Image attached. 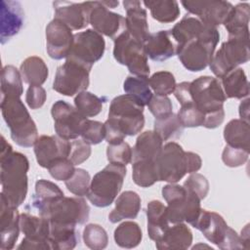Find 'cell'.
I'll return each instance as SVG.
<instances>
[{
    "label": "cell",
    "mask_w": 250,
    "mask_h": 250,
    "mask_svg": "<svg viewBox=\"0 0 250 250\" xmlns=\"http://www.w3.org/2000/svg\"><path fill=\"white\" fill-rule=\"evenodd\" d=\"M29 161L27 157L14 151L12 146L1 137L0 154V181L1 194L8 203L15 208L21 206L27 194V172Z\"/></svg>",
    "instance_id": "6da1fadb"
},
{
    "label": "cell",
    "mask_w": 250,
    "mask_h": 250,
    "mask_svg": "<svg viewBox=\"0 0 250 250\" xmlns=\"http://www.w3.org/2000/svg\"><path fill=\"white\" fill-rule=\"evenodd\" d=\"M191 103L204 115L203 127L215 129L225 119L224 103L227 98L221 82L212 76H200L189 82Z\"/></svg>",
    "instance_id": "7a4b0ae2"
},
{
    "label": "cell",
    "mask_w": 250,
    "mask_h": 250,
    "mask_svg": "<svg viewBox=\"0 0 250 250\" xmlns=\"http://www.w3.org/2000/svg\"><path fill=\"white\" fill-rule=\"evenodd\" d=\"M0 106L12 140L22 147L34 146L38 130L22 101L17 97H1Z\"/></svg>",
    "instance_id": "3957f363"
},
{
    "label": "cell",
    "mask_w": 250,
    "mask_h": 250,
    "mask_svg": "<svg viewBox=\"0 0 250 250\" xmlns=\"http://www.w3.org/2000/svg\"><path fill=\"white\" fill-rule=\"evenodd\" d=\"M219 40L220 33L217 27L206 25L198 37L177 48L176 55L188 70L201 71L210 64Z\"/></svg>",
    "instance_id": "277c9868"
},
{
    "label": "cell",
    "mask_w": 250,
    "mask_h": 250,
    "mask_svg": "<svg viewBox=\"0 0 250 250\" xmlns=\"http://www.w3.org/2000/svg\"><path fill=\"white\" fill-rule=\"evenodd\" d=\"M127 173L125 165L109 163L91 180L88 200L96 207L109 206L120 192Z\"/></svg>",
    "instance_id": "5b68a950"
},
{
    "label": "cell",
    "mask_w": 250,
    "mask_h": 250,
    "mask_svg": "<svg viewBox=\"0 0 250 250\" xmlns=\"http://www.w3.org/2000/svg\"><path fill=\"white\" fill-rule=\"evenodd\" d=\"M162 196L167 202L169 223L187 222L193 225L197 220L201 207L199 197L184 186L169 184L162 188Z\"/></svg>",
    "instance_id": "8992f818"
},
{
    "label": "cell",
    "mask_w": 250,
    "mask_h": 250,
    "mask_svg": "<svg viewBox=\"0 0 250 250\" xmlns=\"http://www.w3.org/2000/svg\"><path fill=\"white\" fill-rule=\"evenodd\" d=\"M200 230L208 241L223 250L241 249L245 245L234 229L229 228L224 218L218 213L201 209L200 214L192 225Z\"/></svg>",
    "instance_id": "52a82bcc"
},
{
    "label": "cell",
    "mask_w": 250,
    "mask_h": 250,
    "mask_svg": "<svg viewBox=\"0 0 250 250\" xmlns=\"http://www.w3.org/2000/svg\"><path fill=\"white\" fill-rule=\"evenodd\" d=\"M107 119L126 136H135L145 126L144 106L130 95L117 96L110 102Z\"/></svg>",
    "instance_id": "ba28073f"
},
{
    "label": "cell",
    "mask_w": 250,
    "mask_h": 250,
    "mask_svg": "<svg viewBox=\"0 0 250 250\" xmlns=\"http://www.w3.org/2000/svg\"><path fill=\"white\" fill-rule=\"evenodd\" d=\"M113 57L117 62L126 65L134 76L148 78L150 68L144 43L138 41L125 30L114 40Z\"/></svg>",
    "instance_id": "9c48e42d"
},
{
    "label": "cell",
    "mask_w": 250,
    "mask_h": 250,
    "mask_svg": "<svg viewBox=\"0 0 250 250\" xmlns=\"http://www.w3.org/2000/svg\"><path fill=\"white\" fill-rule=\"evenodd\" d=\"M249 58V36H229L214 54L209 66L218 78H223L239 64L247 62Z\"/></svg>",
    "instance_id": "30bf717a"
},
{
    "label": "cell",
    "mask_w": 250,
    "mask_h": 250,
    "mask_svg": "<svg viewBox=\"0 0 250 250\" xmlns=\"http://www.w3.org/2000/svg\"><path fill=\"white\" fill-rule=\"evenodd\" d=\"M159 182L176 184L188 174V151L175 142L167 143L155 159Z\"/></svg>",
    "instance_id": "8fae6325"
},
{
    "label": "cell",
    "mask_w": 250,
    "mask_h": 250,
    "mask_svg": "<svg viewBox=\"0 0 250 250\" xmlns=\"http://www.w3.org/2000/svg\"><path fill=\"white\" fill-rule=\"evenodd\" d=\"M104 50L103 35L94 29H86L73 35L72 47L66 59L92 69L94 63L103 58Z\"/></svg>",
    "instance_id": "7c38bea8"
},
{
    "label": "cell",
    "mask_w": 250,
    "mask_h": 250,
    "mask_svg": "<svg viewBox=\"0 0 250 250\" xmlns=\"http://www.w3.org/2000/svg\"><path fill=\"white\" fill-rule=\"evenodd\" d=\"M90 215V208L85 199L80 196H62L52 203L41 217L49 219L50 223L74 226L85 224Z\"/></svg>",
    "instance_id": "4fadbf2b"
},
{
    "label": "cell",
    "mask_w": 250,
    "mask_h": 250,
    "mask_svg": "<svg viewBox=\"0 0 250 250\" xmlns=\"http://www.w3.org/2000/svg\"><path fill=\"white\" fill-rule=\"evenodd\" d=\"M90 71L86 66L66 59L65 62L57 68L53 90L67 97L86 91L90 83Z\"/></svg>",
    "instance_id": "5bb4252c"
},
{
    "label": "cell",
    "mask_w": 250,
    "mask_h": 250,
    "mask_svg": "<svg viewBox=\"0 0 250 250\" xmlns=\"http://www.w3.org/2000/svg\"><path fill=\"white\" fill-rule=\"evenodd\" d=\"M51 114L57 135L68 141L75 140L81 135L84 123L88 119L71 104L62 100L52 105Z\"/></svg>",
    "instance_id": "9a60e30c"
},
{
    "label": "cell",
    "mask_w": 250,
    "mask_h": 250,
    "mask_svg": "<svg viewBox=\"0 0 250 250\" xmlns=\"http://www.w3.org/2000/svg\"><path fill=\"white\" fill-rule=\"evenodd\" d=\"M20 227L24 237L18 246V249H52L49 241V219L22 213L20 217Z\"/></svg>",
    "instance_id": "2e32d148"
},
{
    "label": "cell",
    "mask_w": 250,
    "mask_h": 250,
    "mask_svg": "<svg viewBox=\"0 0 250 250\" xmlns=\"http://www.w3.org/2000/svg\"><path fill=\"white\" fill-rule=\"evenodd\" d=\"M89 23L98 33L113 40L126 30L125 18L109 11L102 1L91 2Z\"/></svg>",
    "instance_id": "e0dca14e"
},
{
    "label": "cell",
    "mask_w": 250,
    "mask_h": 250,
    "mask_svg": "<svg viewBox=\"0 0 250 250\" xmlns=\"http://www.w3.org/2000/svg\"><path fill=\"white\" fill-rule=\"evenodd\" d=\"M184 8L190 14L197 16L204 24L217 27L223 24L233 6L228 1L202 0V1H182Z\"/></svg>",
    "instance_id": "ac0fdd59"
},
{
    "label": "cell",
    "mask_w": 250,
    "mask_h": 250,
    "mask_svg": "<svg viewBox=\"0 0 250 250\" xmlns=\"http://www.w3.org/2000/svg\"><path fill=\"white\" fill-rule=\"evenodd\" d=\"M46 49L54 60L66 59L73 43L71 29L60 20L54 19L46 26Z\"/></svg>",
    "instance_id": "d6986e66"
},
{
    "label": "cell",
    "mask_w": 250,
    "mask_h": 250,
    "mask_svg": "<svg viewBox=\"0 0 250 250\" xmlns=\"http://www.w3.org/2000/svg\"><path fill=\"white\" fill-rule=\"evenodd\" d=\"M34 153L37 163L43 167L48 166L57 159L68 158L71 150V142L57 136H40L34 144Z\"/></svg>",
    "instance_id": "ffe728a7"
},
{
    "label": "cell",
    "mask_w": 250,
    "mask_h": 250,
    "mask_svg": "<svg viewBox=\"0 0 250 250\" xmlns=\"http://www.w3.org/2000/svg\"><path fill=\"white\" fill-rule=\"evenodd\" d=\"M55 18L65 23L71 30L85 28L89 24L91 2L74 3L68 1H56L53 3Z\"/></svg>",
    "instance_id": "44dd1931"
},
{
    "label": "cell",
    "mask_w": 250,
    "mask_h": 250,
    "mask_svg": "<svg viewBox=\"0 0 250 250\" xmlns=\"http://www.w3.org/2000/svg\"><path fill=\"white\" fill-rule=\"evenodd\" d=\"M0 234L1 249L11 250L19 238L21 227L18 208L12 207L4 195L1 194L0 201Z\"/></svg>",
    "instance_id": "7402d4cb"
},
{
    "label": "cell",
    "mask_w": 250,
    "mask_h": 250,
    "mask_svg": "<svg viewBox=\"0 0 250 250\" xmlns=\"http://www.w3.org/2000/svg\"><path fill=\"white\" fill-rule=\"evenodd\" d=\"M24 13L21 5L17 1H1L0 41L5 44L17 35L23 25Z\"/></svg>",
    "instance_id": "603a6c76"
},
{
    "label": "cell",
    "mask_w": 250,
    "mask_h": 250,
    "mask_svg": "<svg viewBox=\"0 0 250 250\" xmlns=\"http://www.w3.org/2000/svg\"><path fill=\"white\" fill-rule=\"evenodd\" d=\"M144 48L147 58L154 62H164L176 55V43L170 30L149 33Z\"/></svg>",
    "instance_id": "cb8c5ba5"
},
{
    "label": "cell",
    "mask_w": 250,
    "mask_h": 250,
    "mask_svg": "<svg viewBox=\"0 0 250 250\" xmlns=\"http://www.w3.org/2000/svg\"><path fill=\"white\" fill-rule=\"evenodd\" d=\"M123 6L126 11V30L132 37L144 43L149 35L146 11L138 0H125Z\"/></svg>",
    "instance_id": "d4e9b609"
},
{
    "label": "cell",
    "mask_w": 250,
    "mask_h": 250,
    "mask_svg": "<svg viewBox=\"0 0 250 250\" xmlns=\"http://www.w3.org/2000/svg\"><path fill=\"white\" fill-rule=\"evenodd\" d=\"M192 243V232L184 223L174 224L168 228L163 236L155 242L159 250H179L188 249Z\"/></svg>",
    "instance_id": "484cf974"
},
{
    "label": "cell",
    "mask_w": 250,
    "mask_h": 250,
    "mask_svg": "<svg viewBox=\"0 0 250 250\" xmlns=\"http://www.w3.org/2000/svg\"><path fill=\"white\" fill-rule=\"evenodd\" d=\"M163 146V141L155 131L143 132L132 149V162L138 160H155Z\"/></svg>",
    "instance_id": "4316f807"
},
{
    "label": "cell",
    "mask_w": 250,
    "mask_h": 250,
    "mask_svg": "<svg viewBox=\"0 0 250 250\" xmlns=\"http://www.w3.org/2000/svg\"><path fill=\"white\" fill-rule=\"evenodd\" d=\"M147 234L153 241H158L169 228L167 207L159 200H151L146 207Z\"/></svg>",
    "instance_id": "83f0119b"
},
{
    "label": "cell",
    "mask_w": 250,
    "mask_h": 250,
    "mask_svg": "<svg viewBox=\"0 0 250 250\" xmlns=\"http://www.w3.org/2000/svg\"><path fill=\"white\" fill-rule=\"evenodd\" d=\"M141 210V197L132 190L122 192L115 200V207L108 215L110 223L115 224L124 219H135Z\"/></svg>",
    "instance_id": "f1b7e54d"
},
{
    "label": "cell",
    "mask_w": 250,
    "mask_h": 250,
    "mask_svg": "<svg viewBox=\"0 0 250 250\" xmlns=\"http://www.w3.org/2000/svg\"><path fill=\"white\" fill-rule=\"evenodd\" d=\"M62 196H64L63 191L55 183L41 179L35 184L32 206L37 210L39 216H43L49 206Z\"/></svg>",
    "instance_id": "f546056e"
},
{
    "label": "cell",
    "mask_w": 250,
    "mask_h": 250,
    "mask_svg": "<svg viewBox=\"0 0 250 250\" xmlns=\"http://www.w3.org/2000/svg\"><path fill=\"white\" fill-rule=\"evenodd\" d=\"M204 24L197 18L185 16L178 23L174 25L171 31V35L176 43V49L188 43V41L198 37L205 29Z\"/></svg>",
    "instance_id": "4dcf8cb0"
},
{
    "label": "cell",
    "mask_w": 250,
    "mask_h": 250,
    "mask_svg": "<svg viewBox=\"0 0 250 250\" xmlns=\"http://www.w3.org/2000/svg\"><path fill=\"white\" fill-rule=\"evenodd\" d=\"M250 5L239 3L233 6L229 15L224 21L229 36H249Z\"/></svg>",
    "instance_id": "1f68e13d"
},
{
    "label": "cell",
    "mask_w": 250,
    "mask_h": 250,
    "mask_svg": "<svg viewBox=\"0 0 250 250\" xmlns=\"http://www.w3.org/2000/svg\"><path fill=\"white\" fill-rule=\"evenodd\" d=\"M224 139L228 146L250 152V126L242 119H232L224 128Z\"/></svg>",
    "instance_id": "d6a6232c"
},
{
    "label": "cell",
    "mask_w": 250,
    "mask_h": 250,
    "mask_svg": "<svg viewBox=\"0 0 250 250\" xmlns=\"http://www.w3.org/2000/svg\"><path fill=\"white\" fill-rule=\"evenodd\" d=\"M221 79L227 99H243L248 97L249 82L242 68L236 67Z\"/></svg>",
    "instance_id": "836d02e7"
},
{
    "label": "cell",
    "mask_w": 250,
    "mask_h": 250,
    "mask_svg": "<svg viewBox=\"0 0 250 250\" xmlns=\"http://www.w3.org/2000/svg\"><path fill=\"white\" fill-rule=\"evenodd\" d=\"M49 241L52 249L71 250L79 242L78 232L74 226L50 223Z\"/></svg>",
    "instance_id": "e575fe53"
},
{
    "label": "cell",
    "mask_w": 250,
    "mask_h": 250,
    "mask_svg": "<svg viewBox=\"0 0 250 250\" xmlns=\"http://www.w3.org/2000/svg\"><path fill=\"white\" fill-rule=\"evenodd\" d=\"M20 71L23 82L29 86H41L49 75L47 64L41 58L36 56L26 58L21 62Z\"/></svg>",
    "instance_id": "d590c367"
},
{
    "label": "cell",
    "mask_w": 250,
    "mask_h": 250,
    "mask_svg": "<svg viewBox=\"0 0 250 250\" xmlns=\"http://www.w3.org/2000/svg\"><path fill=\"white\" fill-rule=\"evenodd\" d=\"M143 4L149 9L151 17L162 23L173 22L180 16L179 4L175 0L144 1Z\"/></svg>",
    "instance_id": "8d00e7d4"
},
{
    "label": "cell",
    "mask_w": 250,
    "mask_h": 250,
    "mask_svg": "<svg viewBox=\"0 0 250 250\" xmlns=\"http://www.w3.org/2000/svg\"><path fill=\"white\" fill-rule=\"evenodd\" d=\"M115 243L122 248H135L143 238L141 227L132 221L123 222L114 230Z\"/></svg>",
    "instance_id": "74e56055"
},
{
    "label": "cell",
    "mask_w": 250,
    "mask_h": 250,
    "mask_svg": "<svg viewBox=\"0 0 250 250\" xmlns=\"http://www.w3.org/2000/svg\"><path fill=\"white\" fill-rule=\"evenodd\" d=\"M123 90L127 95L133 97L141 105H147L152 92L148 84V78L130 75L123 83Z\"/></svg>",
    "instance_id": "f35d334b"
},
{
    "label": "cell",
    "mask_w": 250,
    "mask_h": 250,
    "mask_svg": "<svg viewBox=\"0 0 250 250\" xmlns=\"http://www.w3.org/2000/svg\"><path fill=\"white\" fill-rule=\"evenodd\" d=\"M2 97L21 98L23 93L22 78L21 71L14 65H5L1 72Z\"/></svg>",
    "instance_id": "ab89813d"
},
{
    "label": "cell",
    "mask_w": 250,
    "mask_h": 250,
    "mask_svg": "<svg viewBox=\"0 0 250 250\" xmlns=\"http://www.w3.org/2000/svg\"><path fill=\"white\" fill-rule=\"evenodd\" d=\"M132 178L141 188H148L158 181L155 160H138L133 162Z\"/></svg>",
    "instance_id": "60d3db41"
},
{
    "label": "cell",
    "mask_w": 250,
    "mask_h": 250,
    "mask_svg": "<svg viewBox=\"0 0 250 250\" xmlns=\"http://www.w3.org/2000/svg\"><path fill=\"white\" fill-rule=\"evenodd\" d=\"M153 126L154 131L164 142L180 138L185 129L178 115L174 112L164 118L155 119Z\"/></svg>",
    "instance_id": "b9f144b4"
},
{
    "label": "cell",
    "mask_w": 250,
    "mask_h": 250,
    "mask_svg": "<svg viewBox=\"0 0 250 250\" xmlns=\"http://www.w3.org/2000/svg\"><path fill=\"white\" fill-rule=\"evenodd\" d=\"M104 101L88 91H83L74 98L75 108L86 118L98 115L103 109Z\"/></svg>",
    "instance_id": "7bdbcfd3"
},
{
    "label": "cell",
    "mask_w": 250,
    "mask_h": 250,
    "mask_svg": "<svg viewBox=\"0 0 250 250\" xmlns=\"http://www.w3.org/2000/svg\"><path fill=\"white\" fill-rule=\"evenodd\" d=\"M83 241L88 248L101 250L107 246L108 236L102 226L98 224H88L83 230Z\"/></svg>",
    "instance_id": "ee69618b"
},
{
    "label": "cell",
    "mask_w": 250,
    "mask_h": 250,
    "mask_svg": "<svg viewBox=\"0 0 250 250\" xmlns=\"http://www.w3.org/2000/svg\"><path fill=\"white\" fill-rule=\"evenodd\" d=\"M150 89L158 96H168L174 93L176 88L175 76L169 71H157L148 78Z\"/></svg>",
    "instance_id": "f6af8a7d"
},
{
    "label": "cell",
    "mask_w": 250,
    "mask_h": 250,
    "mask_svg": "<svg viewBox=\"0 0 250 250\" xmlns=\"http://www.w3.org/2000/svg\"><path fill=\"white\" fill-rule=\"evenodd\" d=\"M66 188L77 196H84L87 195L90 184H91V178L88 171L82 168L75 169L74 174L64 182Z\"/></svg>",
    "instance_id": "bcb514c9"
},
{
    "label": "cell",
    "mask_w": 250,
    "mask_h": 250,
    "mask_svg": "<svg viewBox=\"0 0 250 250\" xmlns=\"http://www.w3.org/2000/svg\"><path fill=\"white\" fill-rule=\"evenodd\" d=\"M177 115L185 128L203 126L205 120V115L192 103L181 105Z\"/></svg>",
    "instance_id": "7dc6e473"
},
{
    "label": "cell",
    "mask_w": 250,
    "mask_h": 250,
    "mask_svg": "<svg viewBox=\"0 0 250 250\" xmlns=\"http://www.w3.org/2000/svg\"><path fill=\"white\" fill-rule=\"evenodd\" d=\"M132 147L126 142L116 145H108L106 147V158L109 163L126 166L132 162Z\"/></svg>",
    "instance_id": "c3c4849f"
},
{
    "label": "cell",
    "mask_w": 250,
    "mask_h": 250,
    "mask_svg": "<svg viewBox=\"0 0 250 250\" xmlns=\"http://www.w3.org/2000/svg\"><path fill=\"white\" fill-rule=\"evenodd\" d=\"M80 136L82 140L89 145H98L102 143L105 137L104 124L100 121L87 119L84 123Z\"/></svg>",
    "instance_id": "681fc988"
},
{
    "label": "cell",
    "mask_w": 250,
    "mask_h": 250,
    "mask_svg": "<svg viewBox=\"0 0 250 250\" xmlns=\"http://www.w3.org/2000/svg\"><path fill=\"white\" fill-rule=\"evenodd\" d=\"M50 175L57 181H66L75 172L74 164L69 158H60L48 166Z\"/></svg>",
    "instance_id": "f907efd6"
},
{
    "label": "cell",
    "mask_w": 250,
    "mask_h": 250,
    "mask_svg": "<svg viewBox=\"0 0 250 250\" xmlns=\"http://www.w3.org/2000/svg\"><path fill=\"white\" fill-rule=\"evenodd\" d=\"M147 107L155 119H161L173 112V104L167 96L152 95Z\"/></svg>",
    "instance_id": "816d5d0a"
},
{
    "label": "cell",
    "mask_w": 250,
    "mask_h": 250,
    "mask_svg": "<svg viewBox=\"0 0 250 250\" xmlns=\"http://www.w3.org/2000/svg\"><path fill=\"white\" fill-rule=\"evenodd\" d=\"M184 188L195 193L200 200L204 199L209 191L208 180L199 173H191L184 183Z\"/></svg>",
    "instance_id": "f5cc1de1"
},
{
    "label": "cell",
    "mask_w": 250,
    "mask_h": 250,
    "mask_svg": "<svg viewBox=\"0 0 250 250\" xmlns=\"http://www.w3.org/2000/svg\"><path fill=\"white\" fill-rule=\"evenodd\" d=\"M249 153V151L244 149L232 147L227 145L222 153V160L225 165L229 167H239L247 162Z\"/></svg>",
    "instance_id": "db71d44e"
},
{
    "label": "cell",
    "mask_w": 250,
    "mask_h": 250,
    "mask_svg": "<svg viewBox=\"0 0 250 250\" xmlns=\"http://www.w3.org/2000/svg\"><path fill=\"white\" fill-rule=\"evenodd\" d=\"M91 145L81 140H73L71 142V150L69 154V159L74 165H79L85 162L91 155Z\"/></svg>",
    "instance_id": "11a10c76"
},
{
    "label": "cell",
    "mask_w": 250,
    "mask_h": 250,
    "mask_svg": "<svg viewBox=\"0 0 250 250\" xmlns=\"http://www.w3.org/2000/svg\"><path fill=\"white\" fill-rule=\"evenodd\" d=\"M47 99V94L42 86H29L26 95L25 102L31 109H38L43 106Z\"/></svg>",
    "instance_id": "9f6ffc18"
},
{
    "label": "cell",
    "mask_w": 250,
    "mask_h": 250,
    "mask_svg": "<svg viewBox=\"0 0 250 250\" xmlns=\"http://www.w3.org/2000/svg\"><path fill=\"white\" fill-rule=\"evenodd\" d=\"M104 124L105 129L104 139L108 145H116L124 142L126 135L114 123L106 119V121Z\"/></svg>",
    "instance_id": "6f0895ef"
},
{
    "label": "cell",
    "mask_w": 250,
    "mask_h": 250,
    "mask_svg": "<svg viewBox=\"0 0 250 250\" xmlns=\"http://www.w3.org/2000/svg\"><path fill=\"white\" fill-rule=\"evenodd\" d=\"M188 174L197 172L202 165V160L197 153L188 151Z\"/></svg>",
    "instance_id": "680465c9"
},
{
    "label": "cell",
    "mask_w": 250,
    "mask_h": 250,
    "mask_svg": "<svg viewBox=\"0 0 250 250\" xmlns=\"http://www.w3.org/2000/svg\"><path fill=\"white\" fill-rule=\"evenodd\" d=\"M239 115L240 119L249 122V99L247 98L239 104Z\"/></svg>",
    "instance_id": "91938a15"
},
{
    "label": "cell",
    "mask_w": 250,
    "mask_h": 250,
    "mask_svg": "<svg viewBox=\"0 0 250 250\" xmlns=\"http://www.w3.org/2000/svg\"><path fill=\"white\" fill-rule=\"evenodd\" d=\"M240 238L242 239V241H243V243L245 245V248H248L247 243L249 242V225H246L245 228L241 230Z\"/></svg>",
    "instance_id": "94428289"
},
{
    "label": "cell",
    "mask_w": 250,
    "mask_h": 250,
    "mask_svg": "<svg viewBox=\"0 0 250 250\" xmlns=\"http://www.w3.org/2000/svg\"><path fill=\"white\" fill-rule=\"evenodd\" d=\"M102 3L108 9V8H111V9H114L115 7H117L119 5V2L118 1H102Z\"/></svg>",
    "instance_id": "6125c7cd"
}]
</instances>
